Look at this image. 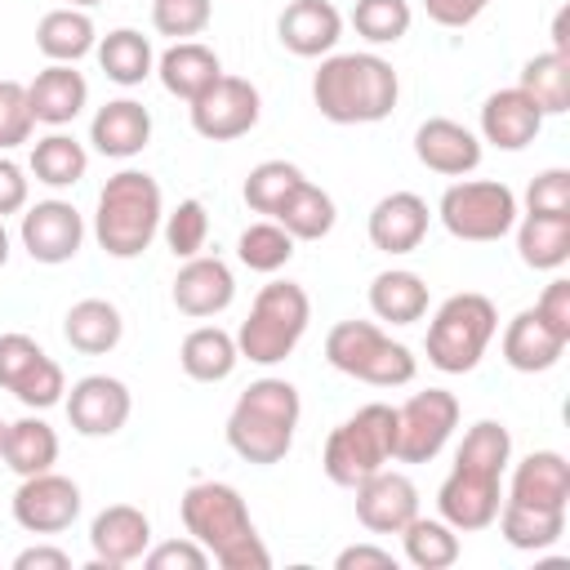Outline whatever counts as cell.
Returning <instances> with one entry per match:
<instances>
[{
  "label": "cell",
  "mask_w": 570,
  "mask_h": 570,
  "mask_svg": "<svg viewBox=\"0 0 570 570\" xmlns=\"http://www.w3.org/2000/svg\"><path fill=\"white\" fill-rule=\"evenodd\" d=\"M183 530L218 561L223 570H267L272 552L258 539V525L240 499L236 485L227 481H191L178 499Z\"/></svg>",
  "instance_id": "obj_1"
},
{
  "label": "cell",
  "mask_w": 570,
  "mask_h": 570,
  "mask_svg": "<svg viewBox=\"0 0 570 570\" xmlns=\"http://www.w3.org/2000/svg\"><path fill=\"white\" fill-rule=\"evenodd\" d=\"M401 98V76L383 53H325L312 71V102L334 125H379Z\"/></svg>",
  "instance_id": "obj_2"
},
{
  "label": "cell",
  "mask_w": 570,
  "mask_h": 570,
  "mask_svg": "<svg viewBox=\"0 0 570 570\" xmlns=\"http://www.w3.org/2000/svg\"><path fill=\"white\" fill-rule=\"evenodd\" d=\"M298 419H303V401L289 379H272V374L254 379L227 414V445L236 459L254 468H272L294 450Z\"/></svg>",
  "instance_id": "obj_3"
},
{
  "label": "cell",
  "mask_w": 570,
  "mask_h": 570,
  "mask_svg": "<svg viewBox=\"0 0 570 570\" xmlns=\"http://www.w3.org/2000/svg\"><path fill=\"white\" fill-rule=\"evenodd\" d=\"M165 191L147 169H120L102 183L94 205V240L107 258H138L160 236Z\"/></svg>",
  "instance_id": "obj_4"
},
{
  "label": "cell",
  "mask_w": 570,
  "mask_h": 570,
  "mask_svg": "<svg viewBox=\"0 0 570 570\" xmlns=\"http://www.w3.org/2000/svg\"><path fill=\"white\" fill-rule=\"evenodd\" d=\"M307 321H312V298L298 281H267L254 303H249V316L240 321L236 330V352L240 361H254V365H281L307 334Z\"/></svg>",
  "instance_id": "obj_5"
},
{
  "label": "cell",
  "mask_w": 570,
  "mask_h": 570,
  "mask_svg": "<svg viewBox=\"0 0 570 570\" xmlns=\"http://www.w3.org/2000/svg\"><path fill=\"white\" fill-rule=\"evenodd\" d=\"M387 463H396V405H383V401H370L356 414H347L325 436V450H321L325 476L343 490L361 485Z\"/></svg>",
  "instance_id": "obj_6"
},
{
  "label": "cell",
  "mask_w": 570,
  "mask_h": 570,
  "mask_svg": "<svg viewBox=\"0 0 570 570\" xmlns=\"http://www.w3.org/2000/svg\"><path fill=\"white\" fill-rule=\"evenodd\" d=\"M494 334H499V307L485 294H476V289L450 294L432 312V325H428V343H423L428 365L441 374H468L481 365Z\"/></svg>",
  "instance_id": "obj_7"
},
{
  "label": "cell",
  "mask_w": 570,
  "mask_h": 570,
  "mask_svg": "<svg viewBox=\"0 0 570 570\" xmlns=\"http://www.w3.org/2000/svg\"><path fill=\"white\" fill-rule=\"evenodd\" d=\"M325 361L370 387H405L419 374V356L374 321H338L325 334Z\"/></svg>",
  "instance_id": "obj_8"
},
{
  "label": "cell",
  "mask_w": 570,
  "mask_h": 570,
  "mask_svg": "<svg viewBox=\"0 0 570 570\" xmlns=\"http://www.w3.org/2000/svg\"><path fill=\"white\" fill-rule=\"evenodd\" d=\"M517 191L508 183L494 178H459L441 191L436 200V218L454 240H472V245H490L503 240L517 227Z\"/></svg>",
  "instance_id": "obj_9"
},
{
  "label": "cell",
  "mask_w": 570,
  "mask_h": 570,
  "mask_svg": "<svg viewBox=\"0 0 570 570\" xmlns=\"http://www.w3.org/2000/svg\"><path fill=\"white\" fill-rule=\"evenodd\" d=\"M459 428V396L445 387L414 392L396 405V463H432Z\"/></svg>",
  "instance_id": "obj_10"
},
{
  "label": "cell",
  "mask_w": 570,
  "mask_h": 570,
  "mask_svg": "<svg viewBox=\"0 0 570 570\" xmlns=\"http://www.w3.org/2000/svg\"><path fill=\"white\" fill-rule=\"evenodd\" d=\"M499 508H503V472L454 459L450 476L436 490L441 521H450L459 534H476V530H490L494 525Z\"/></svg>",
  "instance_id": "obj_11"
},
{
  "label": "cell",
  "mask_w": 570,
  "mask_h": 570,
  "mask_svg": "<svg viewBox=\"0 0 570 570\" xmlns=\"http://www.w3.org/2000/svg\"><path fill=\"white\" fill-rule=\"evenodd\" d=\"M191 111V129L209 142H232V138H245L258 116H263V98L258 89L245 80V76H218L200 98L187 102Z\"/></svg>",
  "instance_id": "obj_12"
},
{
  "label": "cell",
  "mask_w": 570,
  "mask_h": 570,
  "mask_svg": "<svg viewBox=\"0 0 570 570\" xmlns=\"http://www.w3.org/2000/svg\"><path fill=\"white\" fill-rule=\"evenodd\" d=\"M9 508H13V521L27 534H62L80 517V485L49 468V472L22 476V485L13 490Z\"/></svg>",
  "instance_id": "obj_13"
},
{
  "label": "cell",
  "mask_w": 570,
  "mask_h": 570,
  "mask_svg": "<svg viewBox=\"0 0 570 570\" xmlns=\"http://www.w3.org/2000/svg\"><path fill=\"white\" fill-rule=\"evenodd\" d=\"M18 240L22 249L45 263V267H58V263H71L85 245V218L71 200H36L22 209V223H18Z\"/></svg>",
  "instance_id": "obj_14"
},
{
  "label": "cell",
  "mask_w": 570,
  "mask_h": 570,
  "mask_svg": "<svg viewBox=\"0 0 570 570\" xmlns=\"http://www.w3.org/2000/svg\"><path fill=\"white\" fill-rule=\"evenodd\" d=\"M67 405V423L80 436H116L129 414H134V396L116 374H85L67 387L62 396Z\"/></svg>",
  "instance_id": "obj_15"
},
{
  "label": "cell",
  "mask_w": 570,
  "mask_h": 570,
  "mask_svg": "<svg viewBox=\"0 0 570 570\" xmlns=\"http://www.w3.org/2000/svg\"><path fill=\"white\" fill-rule=\"evenodd\" d=\"M352 494H356V521L370 534H401L419 517V485L396 468H379L374 476L352 485Z\"/></svg>",
  "instance_id": "obj_16"
},
{
  "label": "cell",
  "mask_w": 570,
  "mask_h": 570,
  "mask_svg": "<svg viewBox=\"0 0 570 570\" xmlns=\"http://www.w3.org/2000/svg\"><path fill=\"white\" fill-rule=\"evenodd\" d=\"M89 548L94 561L85 570H120L129 561H142L151 548V521L134 503H111L89 521Z\"/></svg>",
  "instance_id": "obj_17"
},
{
  "label": "cell",
  "mask_w": 570,
  "mask_h": 570,
  "mask_svg": "<svg viewBox=\"0 0 570 570\" xmlns=\"http://www.w3.org/2000/svg\"><path fill=\"white\" fill-rule=\"evenodd\" d=\"M414 156L441 178H468L481 165V138L450 116H428L414 129Z\"/></svg>",
  "instance_id": "obj_18"
},
{
  "label": "cell",
  "mask_w": 570,
  "mask_h": 570,
  "mask_svg": "<svg viewBox=\"0 0 570 570\" xmlns=\"http://www.w3.org/2000/svg\"><path fill=\"white\" fill-rule=\"evenodd\" d=\"M232 298H236V276L218 254L183 258V267L174 276V307L183 316H191V321L218 316L232 307Z\"/></svg>",
  "instance_id": "obj_19"
},
{
  "label": "cell",
  "mask_w": 570,
  "mask_h": 570,
  "mask_svg": "<svg viewBox=\"0 0 570 570\" xmlns=\"http://www.w3.org/2000/svg\"><path fill=\"white\" fill-rule=\"evenodd\" d=\"M543 111H539V102L525 94V89H494L485 102H481V142H490V147H499V151H521V147H530L534 138H539V129H543Z\"/></svg>",
  "instance_id": "obj_20"
},
{
  "label": "cell",
  "mask_w": 570,
  "mask_h": 570,
  "mask_svg": "<svg viewBox=\"0 0 570 570\" xmlns=\"http://www.w3.org/2000/svg\"><path fill=\"white\" fill-rule=\"evenodd\" d=\"M428 223H432V214L419 191H387L370 209L365 232H370V245L383 254H414L428 236Z\"/></svg>",
  "instance_id": "obj_21"
},
{
  "label": "cell",
  "mask_w": 570,
  "mask_h": 570,
  "mask_svg": "<svg viewBox=\"0 0 570 570\" xmlns=\"http://www.w3.org/2000/svg\"><path fill=\"white\" fill-rule=\"evenodd\" d=\"M276 36L294 58H325L343 40V13L330 0H289L276 18Z\"/></svg>",
  "instance_id": "obj_22"
},
{
  "label": "cell",
  "mask_w": 570,
  "mask_h": 570,
  "mask_svg": "<svg viewBox=\"0 0 570 570\" xmlns=\"http://www.w3.org/2000/svg\"><path fill=\"white\" fill-rule=\"evenodd\" d=\"M27 102H31L36 125L62 129V125H71V120L85 111V102H89V80L76 71V62H49V67L36 71V80L27 85Z\"/></svg>",
  "instance_id": "obj_23"
},
{
  "label": "cell",
  "mask_w": 570,
  "mask_h": 570,
  "mask_svg": "<svg viewBox=\"0 0 570 570\" xmlns=\"http://www.w3.org/2000/svg\"><path fill=\"white\" fill-rule=\"evenodd\" d=\"M89 142L98 156L129 160L151 142V111L138 98H111L89 120Z\"/></svg>",
  "instance_id": "obj_24"
},
{
  "label": "cell",
  "mask_w": 570,
  "mask_h": 570,
  "mask_svg": "<svg viewBox=\"0 0 570 570\" xmlns=\"http://www.w3.org/2000/svg\"><path fill=\"white\" fill-rule=\"evenodd\" d=\"M566 343H570L566 334H557L534 307H525L503 330V361L517 374H543L566 356Z\"/></svg>",
  "instance_id": "obj_25"
},
{
  "label": "cell",
  "mask_w": 570,
  "mask_h": 570,
  "mask_svg": "<svg viewBox=\"0 0 570 570\" xmlns=\"http://www.w3.org/2000/svg\"><path fill=\"white\" fill-rule=\"evenodd\" d=\"M512 503H530V508H566L570 503V463L557 450H534L512 468L508 494Z\"/></svg>",
  "instance_id": "obj_26"
},
{
  "label": "cell",
  "mask_w": 570,
  "mask_h": 570,
  "mask_svg": "<svg viewBox=\"0 0 570 570\" xmlns=\"http://www.w3.org/2000/svg\"><path fill=\"white\" fill-rule=\"evenodd\" d=\"M156 76H160L165 94L191 102V98H200V94L223 76V62H218V53H214L209 45H200V40H174V45L156 58Z\"/></svg>",
  "instance_id": "obj_27"
},
{
  "label": "cell",
  "mask_w": 570,
  "mask_h": 570,
  "mask_svg": "<svg viewBox=\"0 0 570 570\" xmlns=\"http://www.w3.org/2000/svg\"><path fill=\"white\" fill-rule=\"evenodd\" d=\"M62 338L80 356H107L125 338L120 307L107 303V298H80V303H71L67 316H62Z\"/></svg>",
  "instance_id": "obj_28"
},
{
  "label": "cell",
  "mask_w": 570,
  "mask_h": 570,
  "mask_svg": "<svg viewBox=\"0 0 570 570\" xmlns=\"http://www.w3.org/2000/svg\"><path fill=\"white\" fill-rule=\"evenodd\" d=\"M36 49L49 62H80L85 53L98 49V27L89 18V9H71L58 4L36 22Z\"/></svg>",
  "instance_id": "obj_29"
},
{
  "label": "cell",
  "mask_w": 570,
  "mask_h": 570,
  "mask_svg": "<svg viewBox=\"0 0 570 570\" xmlns=\"http://www.w3.org/2000/svg\"><path fill=\"white\" fill-rule=\"evenodd\" d=\"M370 312L387 325H414L428 316V281L410 267H387L370 281Z\"/></svg>",
  "instance_id": "obj_30"
},
{
  "label": "cell",
  "mask_w": 570,
  "mask_h": 570,
  "mask_svg": "<svg viewBox=\"0 0 570 570\" xmlns=\"http://www.w3.org/2000/svg\"><path fill=\"white\" fill-rule=\"evenodd\" d=\"M178 365L196 383H223V379H232V370L240 365L236 334H227L223 325H196L183 338V347H178Z\"/></svg>",
  "instance_id": "obj_31"
},
{
  "label": "cell",
  "mask_w": 570,
  "mask_h": 570,
  "mask_svg": "<svg viewBox=\"0 0 570 570\" xmlns=\"http://www.w3.org/2000/svg\"><path fill=\"white\" fill-rule=\"evenodd\" d=\"M0 463L18 476H36V472H49L58 463V432L40 419V414H27V419H13L4 423V445H0Z\"/></svg>",
  "instance_id": "obj_32"
},
{
  "label": "cell",
  "mask_w": 570,
  "mask_h": 570,
  "mask_svg": "<svg viewBox=\"0 0 570 570\" xmlns=\"http://www.w3.org/2000/svg\"><path fill=\"white\" fill-rule=\"evenodd\" d=\"M517 254L534 272H557L570 263V214H530L517 223Z\"/></svg>",
  "instance_id": "obj_33"
},
{
  "label": "cell",
  "mask_w": 570,
  "mask_h": 570,
  "mask_svg": "<svg viewBox=\"0 0 570 570\" xmlns=\"http://www.w3.org/2000/svg\"><path fill=\"white\" fill-rule=\"evenodd\" d=\"M94 53H98L102 76H107L111 85H120V89H134V85H142V80L156 71V49H151V40H147L142 31H134V27L107 31Z\"/></svg>",
  "instance_id": "obj_34"
},
{
  "label": "cell",
  "mask_w": 570,
  "mask_h": 570,
  "mask_svg": "<svg viewBox=\"0 0 570 570\" xmlns=\"http://www.w3.org/2000/svg\"><path fill=\"white\" fill-rule=\"evenodd\" d=\"M494 521H499V534L517 552H543V548L561 543V534H566V508H530V503L503 499Z\"/></svg>",
  "instance_id": "obj_35"
},
{
  "label": "cell",
  "mask_w": 570,
  "mask_h": 570,
  "mask_svg": "<svg viewBox=\"0 0 570 570\" xmlns=\"http://www.w3.org/2000/svg\"><path fill=\"white\" fill-rule=\"evenodd\" d=\"M294 240H325L330 232H334V223H338V209H334V196L325 191V187H316L312 178H303L289 196H285V205L272 214Z\"/></svg>",
  "instance_id": "obj_36"
},
{
  "label": "cell",
  "mask_w": 570,
  "mask_h": 570,
  "mask_svg": "<svg viewBox=\"0 0 570 570\" xmlns=\"http://www.w3.org/2000/svg\"><path fill=\"white\" fill-rule=\"evenodd\" d=\"M27 169L36 174V183L62 191V187H76V183L85 178V169H89V151H85V142H76L71 134L53 129V134L36 138Z\"/></svg>",
  "instance_id": "obj_37"
},
{
  "label": "cell",
  "mask_w": 570,
  "mask_h": 570,
  "mask_svg": "<svg viewBox=\"0 0 570 570\" xmlns=\"http://www.w3.org/2000/svg\"><path fill=\"white\" fill-rule=\"evenodd\" d=\"M401 552L414 570H450L459 561V530L441 517H414L401 530Z\"/></svg>",
  "instance_id": "obj_38"
},
{
  "label": "cell",
  "mask_w": 570,
  "mask_h": 570,
  "mask_svg": "<svg viewBox=\"0 0 570 570\" xmlns=\"http://www.w3.org/2000/svg\"><path fill=\"white\" fill-rule=\"evenodd\" d=\"M517 89H525L539 102L543 116L570 111V58L566 53H552V49L525 58V67L517 76Z\"/></svg>",
  "instance_id": "obj_39"
},
{
  "label": "cell",
  "mask_w": 570,
  "mask_h": 570,
  "mask_svg": "<svg viewBox=\"0 0 570 570\" xmlns=\"http://www.w3.org/2000/svg\"><path fill=\"white\" fill-rule=\"evenodd\" d=\"M294 245H298V240H294L276 218H258V223H249V227L240 232L236 258H240L249 272L272 276V272H281V267L294 258Z\"/></svg>",
  "instance_id": "obj_40"
},
{
  "label": "cell",
  "mask_w": 570,
  "mask_h": 570,
  "mask_svg": "<svg viewBox=\"0 0 570 570\" xmlns=\"http://www.w3.org/2000/svg\"><path fill=\"white\" fill-rule=\"evenodd\" d=\"M298 183H303V169H298L294 160H263V165H254V169L245 174L240 196H245V205H249L254 214H267V218H272Z\"/></svg>",
  "instance_id": "obj_41"
},
{
  "label": "cell",
  "mask_w": 570,
  "mask_h": 570,
  "mask_svg": "<svg viewBox=\"0 0 570 570\" xmlns=\"http://www.w3.org/2000/svg\"><path fill=\"white\" fill-rule=\"evenodd\" d=\"M410 22H414L410 0H356L352 4V27L370 45H396V40H405L410 36Z\"/></svg>",
  "instance_id": "obj_42"
},
{
  "label": "cell",
  "mask_w": 570,
  "mask_h": 570,
  "mask_svg": "<svg viewBox=\"0 0 570 570\" xmlns=\"http://www.w3.org/2000/svg\"><path fill=\"white\" fill-rule=\"evenodd\" d=\"M160 236H165V245H169L174 258H196L205 249V240H209V214H205V205L196 196L178 200V209H169L160 218Z\"/></svg>",
  "instance_id": "obj_43"
},
{
  "label": "cell",
  "mask_w": 570,
  "mask_h": 570,
  "mask_svg": "<svg viewBox=\"0 0 570 570\" xmlns=\"http://www.w3.org/2000/svg\"><path fill=\"white\" fill-rule=\"evenodd\" d=\"M454 459H459V463H481V468L508 472V463H512V432H508L499 419H476V423L463 432Z\"/></svg>",
  "instance_id": "obj_44"
},
{
  "label": "cell",
  "mask_w": 570,
  "mask_h": 570,
  "mask_svg": "<svg viewBox=\"0 0 570 570\" xmlns=\"http://www.w3.org/2000/svg\"><path fill=\"white\" fill-rule=\"evenodd\" d=\"M214 18V0H151V27L169 40H196Z\"/></svg>",
  "instance_id": "obj_45"
},
{
  "label": "cell",
  "mask_w": 570,
  "mask_h": 570,
  "mask_svg": "<svg viewBox=\"0 0 570 570\" xmlns=\"http://www.w3.org/2000/svg\"><path fill=\"white\" fill-rule=\"evenodd\" d=\"M9 392H13L27 410H49V405H58V401L67 396V374H62V365L45 352V356H40L13 387H9Z\"/></svg>",
  "instance_id": "obj_46"
},
{
  "label": "cell",
  "mask_w": 570,
  "mask_h": 570,
  "mask_svg": "<svg viewBox=\"0 0 570 570\" xmlns=\"http://www.w3.org/2000/svg\"><path fill=\"white\" fill-rule=\"evenodd\" d=\"M31 129H36V116H31V102H27V85L0 80V151L27 142Z\"/></svg>",
  "instance_id": "obj_47"
},
{
  "label": "cell",
  "mask_w": 570,
  "mask_h": 570,
  "mask_svg": "<svg viewBox=\"0 0 570 570\" xmlns=\"http://www.w3.org/2000/svg\"><path fill=\"white\" fill-rule=\"evenodd\" d=\"M525 209L530 214H570V169L552 165L530 178L525 187Z\"/></svg>",
  "instance_id": "obj_48"
},
{
  "label": "cell",
  "mask_w": 570,
  "mask_h": 570,
  "mask_svg": "<svg viewBox=\"0 0 570 570\" xmlns=\"http://www.w3.org/2000/svg\"><path fill=\"white\" fill-rule=\"evenodd\" d=\"M40 356H45V347H40L31 334H18V330L0 334V387L9 392V387H13Z\"/></svg>",
  "instance_id": "obj_49"
},
{
  "label": "cell",
  "mask_w": 570,
  "mask_h": 570,
  "mask_svg": "<svg viewBox=\"0 0 570 570\" xmlns=\"http://www.w3.org/2000/svg\"><path fill=\"white\" fill-rule=\"evenodd\" d=\"M142 566L147 570H205L209 566V552L187 534V539H169V543H156L142 552Z\"/></svg>",
  "instance_id": "obj_50"
},
{
  "label": "cell",
  "mask_w": 570,
  "mask_h": 570,
  "mask_svg": "<svg viewBox=\"0 0 570 570\" xmlns=\"http://www.w3.org/2000/svg\"><path fill=\"white\" fill-rule=\"evenodd\" d=\"M534 312H539L557 334H566V338H570V281H566V276H552V281L543 285V294H539Z\"/></svg>",
  "instance_id": "obj_51"
},
{
  "label": "cell",
  "mask_w": 570,
  "mask_h": 570,
  "mask_svg": "<svg viewBox=\"0 0 570 570\" xmlns=\"http://www.w3.org/2000/svg\"><path fill=\"white\" fill-rule=\"evenodd\" d=\"M485 9H490V0H423V13H428L436 27H450V31L472 27Z\"/></svg>",
  "instance_id": "obj_52"
},
{
  "label": "cell",
  "mask_w": 570,
  "mask_h": 570,
  "mask_svg": "<svg viewBox=\"0 0 570 570\" xmlns=\"http://www.w3.org/2000/svg\"><path fill=\"white\" fill-rule=\"evenodd\" d=\"M31 200V178L0 151V218L4 214H22Z\"/></svg>",
  "instance_id": "obj_53"
},
{
  "label": "cell",
  "mask_w": 570,
  "mask_h": 570,
  "mask_svg": "<svg viewBox=\"0 0 570 570\" xmlns=\"http://www.w3.org/2000/svg\"><path fill=\"white\" fill-rule=\"evenodd\" d=\"M334 570H396V557L379 543H352L334 557Z\"/></svg>",
  "instance_id": "obj_54"
},
{
  "label": "cell",
  "mask_w": 570,
  "mask_h": 570,
  "mask_svg": "<svg viewBox=\"0 0 570 570\" xmlns=\"http://www.w3.org/2000/svg\"><path fill=\"white\" fill-rule=\"evenodd\" d=\"M13 570H71V557L62 548H49V543H36V548H22L13 557Z\"/></svg>",
  "instance_id": "obj_55"
},
{
  "label": "cell",
  "mask_w": 570,
  "mask_h": 570,
  "mask_svg": "<svg viewBox=\"0 0 570 570\" xmlns=\"http://www.w3.org/2000/svg\"><path fill=\"white\" fill-rule=\"evenodd\" d=\"M566 22H570V18H566V9H561V13L552 18V53H566V58H570V36H566Z\"/></svg>",
  "instance_id": "obj_56"
},
{
  "label": "cell",
  "mask_w": 570,
  "mask_h": 570,
  "mask_svg": "<svg viewBox=\"0 0 570 570\" xmlns=\"http://www.w3.org/2000/svg\"><path fill=\"white\" fill-rule=\"evenodd\" d=\"M9 263V232H4V218H0V267Z\"/></svg>",
  "instance_id": "obj_57"
},
{
  "label": "cell",
  "mask_w": 570,
  "mask_h": 570,
  "mask_svg": "<svg viewBox=\"0 0 570 570\" xmlns=\"http://www.w3.org/2000/svg\"><path fill=\"white\" fill-rule=\"evenodd\" d=\"M62 4H71V9H94V4H102V0H62Z\"/></svg>",
  "instance_id": "obj_58"
},
{
  "label": "cell",
  "mask_w": 570,
  "mask_h": 570,
  "mask_svg": "<svg viewBox=\"0 0 570 570\" xmlns=\"http://www.w3.org/2000/svg\"><path fill=\"white\" fill-rule=\"evenodd\" d=\"M0 445H4V419H0Z\"/></svg>",
  "instance_id": "obj_59"
}]
</instances>
